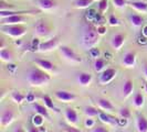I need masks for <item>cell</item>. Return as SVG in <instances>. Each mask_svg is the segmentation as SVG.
I'll list each match as a JSON object with an SVG mask.
<instances>
[{
  "label": "cell",
  "instance_id": "cell-1",
  "mask_svg": "<svg viewBox=\"0 0 147 132\" xmlns=\"http://www.w3.org/2000/svg\"><path fill=\"white\" fill-rule=\"evenodd\" d=\"M98 37H100V33L94 25L88 24L84 28L83 35H82V42H83V45L85 47L90 49V47L94 46L98 41Z\"/></svg>",
  "mask_w": 147,
  "mask_h": 132
},
{
  "label": "cell",
  "instance_id": "cell-2",
  "mask_svg": "<svg viewBox=\"0 0 147 132\" xmlns=\"http://www.w3.org/2000/svg\"><path fill=\"white\" fill-rule=\"evenodd\" d=\"M28 81L32 85H42V84H47L50 81V75H48L38 68H33L28 74Z\"/></svg>",
  "mask_w": 147,
  "mask_h": 132
},
{
  "label": "cell",
  "instance_id": "cell-3",
  "mask_svg": "<svg viewBox=\"0 0 147 132\" xmlns=\"http://www.w3.org/2000/svg\"><path fill=\"white\" fill-rule=\"evenodd\" d=\"M0 30L2 33L13 37H22L27 32L26 28L21 24H1Z\"/></svg>",
  "mask_w": 147,
  "mask_h": 132
},
{
  "label": "cell",
  "instance_id": "cell-4",
  "mask_svg": "<svg viewBox=\"0 0 147 132\" xmlns=\"http://www.w3.org/2000/svg\"><path fill=\"white\" fill-rule=\"evenodd\" d=\"M24 21H27V17L23 15H15L7 18H1L0 24H21Z\"/></svg>",
  "mask_w": 147,
  "mask_h": 132
},
{
  "label": "cell",
  "instance_id": "cell-5",
  "mask_svg": "<svg viewBox=\"0 0 147 132\" xmlns=\"http://www.w3.org/2000/svg\"><path fill=\"white\" fill-rule=\"evenodd\" d=\"M60 51L61 53L65 56L66 59H71V61H74V62H81L82 59L73 51V49H71V47H69V46H66V45H62V46H60Z\"/></svg>",
  "mask_w": 147,
  "mask_h": 132
},
{
  "label": "cell",
  "instance_id": "cell-6",
  "mask_svg": "<svg viewBox=\"0 0 147 132\" xmlns=\"http://www.w3.org/2000/svg\"><path fill=\"white\" fill-rule=\"evenodd\" d=\"M59 43V37H52L51 40H48L43 43H40L39 46V51L41 52H47V51H51L53 50Z\"/></svg>",
  "mask_w": 147,
  "mask_h": 132
},
{
  "label": "cell",
  "instance_id": "cell-7",
  "mask_svg": "<svg viewBox=\"0 0 147 132\" xmlns=\"http://www.w3.org/2000/svg\"><path fill=\"white\" fill-rule=\"evenodd\" d=\"M34 29H36L38 34H40V35H47L50 31L48 23L44 20H38L34 24Z\"/></svg>",
  "mask_w": 147,
  "mask_h": 132
},
{
  "label": "cell",
  "instance_id": "cell-8",
  "mask_svg": "<svg viewBox=\"0 0 147 132\" xmlns=\"http://www.w3.org/2000/svg\"><path fill=\"white\" fill-rule=\"evenodd\" d=\"M15 117V113L11 109H5L1 113V125L6 127L8 125Z\"/></svg>",
  "mask_w": 147,
  "mask_h": 132
},
{
  "label": "cell",
  "instance_id": "cell-9",
  "mask_svg": "<svg viewBox=\"0 0 147 132\" xmlns=\"http://www.w3.org/2000/svg\"><path fill=\"white\" fill-rule=\"evenodd\" d=\"M125 42V35L123 33H117L112 37V46L115 50H119Z\"/></svg>",
  "mask_w": 147,
  "mask_h": 132
},
{
  "label": "cell",
  "instance_id": "cell-10",
  "mask_svg": "<svg viewBox=\"0 0 147 132\" xmlns=\"http://www.w3.org/2000/svg\"><path fill=\"white\" fill-rule=\"evenodd\" d=\"M55 97L62 101H70V100H73L75 98V95L70 93V91H66V90H57Z\"/></svg>",
  "mask_w": 147,
  "mask_h": 132
},
{
  "label": "cell",
  "instance_id": "cell-11",
  "mask_svg": "<svg viewBox=\"0 0 147 132\" xmlns=\"http://www.w3.org/2000/svg\"><path fill=\"white\" fill-rule=\"evenodd\" d=\"M38 6L42 10L49 11L57 7V2L54 0H38Z\"/></svg>",
  "mask_w": 147,
  "mask_h": 132
},
{
  "label": "cell",
  "instance_id": "cell-12",
  "mask_svg": "<svg viewBox=\"0 0 147 132\" xmlns=\"http://www.w3.org/2000/svg\"><path fill=\"white\" fill-rule=\"evenodd\" d=\"M116 75V71L113 68H107L106 71H104L101 75V81L102 83H109L111 81Z\"/></svg>",
  "mask_w": 147,
  "mask_h": 132
},
{
  "label": "cell",
  "instance_id": "cell-13",
  "mask_svg": "<svg viewBox=\"0 0 147 132\" xmlns=\"http://www.w3.org/2000/svg\"><path fill=\"white\" fill-rule=\"evenodd\" d=\"M34 62H36L39 66H41L42 68L47 69V71H53V69L55 68L54 65H53V63H51V62H50V61H48V59H34Z\"/></svg>",
  "mask_w": 147,
  "mask_h": 132
},
{
  "label": "cell",
  "instance_id": "cell-14",
  "mask_svg": "<svg viewBox=\"0 0 147 132\" xmlns=\"http://www.w3.org/2000/svg\"><path fill=\"white\" fill-rule=\"evenodd\" d=\"M129 6L134 8L135 10H137V11L147 12V2H144V1H132V2H129Z\"/></svg>",
  "mask_w": 147,
  "mask_h": 132
},
{
  "label": "cell",
  "instance_id": "cell-15",
  "mask_svg": "<svg viewBox=\"0 0 147 132\" xmlns=\"http://www.w3.org/2000/svg\"><path fill=\"white\" fill-rule=\"evenodd\" d=\"M65 117L69 122L75 123L78 121V113L73 108H66L65 110Z\"/></svg>",
  "mask_w": 147,
  "mask_h": 132
},
{
  "label": "cell",
  "instance_id": "cell-16",
  "mask_svg": "<svg viewBox=\"0 0 147 132\" xmlns=\"http://www.w3.org/2000/svg\"><path fill=\"white\" fill-rule=\"evenodd\" d=\"M93 2H94V0H73L74 7L80 8V9H86V8L91 7Z\"/></svg>",
  "mask_w": 147,
  "mask_h": 132
},
{
  "label": "cell",
  "instance_id": "cell-17",
  "mask_svg": "<svg viewBox=\"0 0 147 132\" xmlns=\"http://www.w3.org/2000/svg\"><path fill=\"white\" fill-rule=\"evenodd\" d=\"M137 128L140 132H147V119L144 116L137 117Z\"/></svg>",
  "mask_w": 147,
  "mask_h": 132
},
{
  "label": "cell",
  "instance_id": "cell-18",
  "mask_svg": "<svg viewBox=\"0 0 147 132\" xmlns=\"http://www.w3.org/2000/svg\"><path fill=\"white\" fill-rule=\"evenodd\" d=\"M123 63L127 66L134 65V64H135V53H133V52H127L125 55H124Z\"/></svg>",
  "mask_w": 147,
  "mask_h": 132
},
{
  "label": "cell",
  "instance_id": "cell-19",
  "mask_svg": "<svg viewBox=\"0 0 147 132\" xmlns=\"http://www.w3.org/2000/svg\"><path fill=\"white\" fill-rule=\"evenodd\" d=\"M129 20H131L132 24L135 28H140L144 23V19L138 15H129Z\"/></svg>",
  "mask_w": 147,
  "mask_h": 132
},
{
  "label": "cell",
  "instance_id": "cell-20",
  "mask_svg": "<svg viewBox=\"0 0 147 132\" xmlns=\"http://www.w3.org/2000/svg\"><path fill=\"white\" fill-rule=\"evenodd\" d=\"M32 106H33V108L36 109V111H37L39 115L43 116V117H45L47 119H50V116H49V113H48L47 108H44L43 106H41L40 103H34Z\"/></svg>",
  "mask_w": 147,
  "mask_h": 132
},
{
  "label": "cell",
  "instance_id": "cell-21",
  "mask_svg": "<svg viewBox=\"0 0 147 132\" xmlns=\"http://www.w3.org/2000/svg\"><path fill=\"white\" fill-rule=\"evenodd\" d=\"M97 103H98V105H100L101 108H103V109H105V110H110V111H112V110L114 109L113 105H112L110 100H107V99L100 98V99L97 100Z\"/></svg>",
  "mask_w": 147,
  "mask_h": 132
},
{
  "label": "cell",
  "instance_id": "cell-22",
  "mask_svg": "<svg viewBox=\"0 0 147 132\" xmlns=\"http://www.w3.org/2000/svg\"><path fill=\"white\" fill-rule=\"evenodd\" d=\"M91 79H92V75L88 73H81L79 76V81L82 85H88Z\"/></svg>",
  "mask_w": 147,
  "mask_h": 132
},
{
  "label": "cell",
  "instance_id": "cell-23",
  "mask_svg": "<svg viewBox=\"0 0 147 132\" xmlns=\"http://www.w3.org/2000/svg\"><path fill=\"white\" fill-rule=\"evenodd\" d=\"M0 57L2 61H11L12 59V53L9 51L8 49H1V51H0Z\"/></svg>",
  "mask_w": 147,
  "mask_h": 132
},
{
  "label": "cell",
  "instance_id": "cell-24",
  "mask_svg": "<svg viewBox=\"0 0 147 132\" xmlns=\"http://www.w3.org/2000/svg\"><path fill=\"white\" fill-rule=\"evenodd\" d=\"M123 91H124V95L128 96L133 91V81H126L124 84V87H123Z\"/></svg>",
  "mask_w": 147,
  "mask_h": 132
},
{
  "label": "cell",
  "instance_id": "cell-25",
  "mask_svg": "<svg viewBox=\"0 0 147 132\" xmlns=\"http://www.w3.org/2000/svg\"><path fill=\"white\" fill-rule=\"evenodd\" d=\"M84 112L88 115V117H94V116L100 115V110H97L94 107H85L84 108Z\"/></svg>",
  "mask_w": 147,
  "mask_h": 132
},
{
  "label": "cell",
  "instance_id": "cell-26",
  "mask_svg": "<svg viewBox=\"0 0 147 132\" xmlns=\"http://www.w3.org/2000/svg\"><path fill=\"white\" fill-rule=\"evenodd\" d=\"M97 7H98L100 13H104L107 10V7H109V0H100Z\"/></svg>",
  "mask_w": 147,
  "mask_h": 132
},
{
  "label": "cell",
  "instance_id": "cell-27",
  "mask_svg": "<svg viewBox=\"0 0 147 132\" xmlns=\"http://www.w3.org/2000/svg\"><path fill=\"white\" fill-rule=\"evenodd\" d=\"M105 66V61L103 59H96L95 62H94V69L96 72H100L102 71Z\"/></svg>",
  "mask_w": 147,
  "mask_h": 132
},
{
  "label": "cell",
  "instance_id": "cell-28",
  "mask_svg": "<svg viewBox=\"0 0 147 132\" xmlns=\"http://www.w3.org/2000/svg\"><path fill=\"white\" fill-rule=\"evenodd\" d=\"M43 101L44 103L48 106V108H50V109H53L54 111H59V110L55 108V106H54V103H53V101H52V99L49 97V96H44L43 97Z\"/></svg>",
  "mask_w": 147,
  "mask_h": 132
},
{
  "label": "cell",
  "instance_id": "cell-29",
  "mask_svg": "<svg viewBox=\"0 0 147 132\" xmlns=\"http://www.w3.org/2000/svg\"><path fill=\"white\" fill-rule=\"evenodd\" d=\"M24 98H26V96L22 95L21 93H19V91H13L12 93V99L15 100L16 103H22Z\"/></svg>",
  "mask_w": 147,
  "mask_h": 132
},
{
  "label": "cell",
  "instance_id": "cell-30",
  "mask_svg": "<svg viewBox=\"0 0 147 132\" xmlns=\"http://www.w3.org/2000/svg\"><path fill=\"white\" fill-rule=\"evenodd\" d=\"M134 103H135V106H137V107H140V106H143V103H144V96L142 95V94H136L135 95V98H134Z\"/></svg>",
  "mask_w": 147,
  "mask_h": 132
},
{
  "label": "cell",
  "instance_id": "cell-31",
  "mask_svg": "<svg viewBox=\"0 0 147 132\" xmlns=\"http://www.w3.org/2000/svg\"><path fill=\"white\" fill-rule=\"evenodd\" d=\"M112 1H113L114 7L119 8V9L124 8L126 5H127V1H126V0H112Z\"/></svg>",
  "mask_w": 147,
  "mask_h": 132
},
{
  "label": "cell",
  "instance_id": "cell-32",
  "mask_svg": "<svg viewBox=\"0 0 147 132\" xmlns=\"http://www.w3.org/2000/svg\"><path fill=\"white\" fill-rule=\"evenodd\" d=\"M42 122H43V116L38 115V116H34V117H33V123H34L36 127L41 125H42Z\"/></svg>",
  "mask_w": 147,
  "mask_h": 132
},
{
  "label": "cell",
  "instance_id": "cell-33",
  "mask_svg": "<svg viewBox=\"0 0 147 132\" xmlns=\"http://www.w3.org/2000/svg\"><path fill=\"white\" fill-rule=\"evenodd\" d=\"M119 115H121L122 118L127 119V118L131 116V112H129V110L127 109V108H122V109L119 110Z\"/></svg>",
  "mask_w": 147,
  "mask_h": 132
},
{
  "label": "cell",
  "instance_id": "cell-34",
  "mask_svg": "<svg viewBox=\"0 0 147 132\" xmlns=\"http://www.w3.org/2000/svg\"><path fill=\"white\" fill-rule=\"evenodd\" d=\"M100 118L102 119V121L107 122V123H111V122H114L115 121V120H111V117H109L107 115H105L104 112H100Z\"/></svg>",
  "mask_w": 147,
  "mask_h": 132
},
{
  "label": "cell",
  "instance_id": "cell-35",
  "mask_svg": "<svg viewBox=\"0 0 147 132\" xmlns=\"http://www.w3.org/2000/svg\"><path fill=\"white\" fill-rule=\"evenodd\" d=\"M109 22H110L111 25H118V24H119V21H118V19L114 15H110V18H109Z\"/></svg>",
  "mask_w": 147,
  "mask_h": 132
},
{
  "label": "cell",
  "instance_id": "cell-36",
  "mask_svg": "<svg viewBox=\"0 0 147 132\" xmlns=\"http://www.w3.org/2000/svg\"><path fill=\"white\" fill-rule=\"evenodd\" d=\"M39 46H40V42L38 39H33L32 41V51H37L39 50Z\"/></svg>",
  "mask_w": 147,
  "mask_h": 132
},
{
  "label": "cell",
  "instance_id": "cell-37",
  "mask_svg": "<svg viewBox=\"0 0 147 132\" xmlns=\"http://www.w3.org/2000/svg\"><path fill=\"white\" fill-rule=\"evenodd\" d=\"M90 53H91V55L93 56V57H98V55H100V51L97 50V49H91L90 50Z\"/></svg>",
  "mask_w": 147,
  "mask_h": 132
},
{
  "label": "cell",
  "instance_id": "cell-38",
  "mask_svg": "<svg viewBox=\"0 0 147 132\" xmlns=\"http://www.w3.org/2000/svg\"><path fill=\"white\" fill-rule=\"evenodd\" d=\"M93 132H109V130L105 129L104 127H97V128H95V129L93 130Z\"/></svg>",
  "mask_w": 147,
  "mask_h": 132
},
{
  "label": "cell",
  "instance_id": "cell-39",
  "mask_svg": "<svg viewBox=\"0 0 147 132\" xmlns=\"http://www.w3.org/2000/svg\"><path fill=\"white\" fill-rule=\"evenodd\" d=\"M65 132H81L80 130L72 128V127H65Z\"/></svg>",
  "mask_w": 147,
  "mask_h": 132
},
{
  "label": "cell",
  "instance_id": "cell-40",
  "mask_svg": "<svg viewBox=\"0 0 147 132\" xmlns=\"http://www.w3.org/2000/svg\"><path fill=\"white\" fill-rule=\"evenodd\" d=\"M93 123H94V121H93L92 119H88V120L85 121V125H86V127H92Z\"/></svg>",
  "mask_w": 147,
  "mask_h": 132
},
{
  "label": "cell",
  "instance_id": "cell-41",
  "mask_svg": "<svg viewBox=\"0 0 147 132\" xmlns=\"http://www.w3.org/2000/svg\"><path fill=\"white\" fill-rule=\"evenodd\" d=\"M97 31H98V33H100V34H104V33H105V31H106V29H105L104 27H98V28H97Z\"/></svg>",
  "mask_w": 147,
  "mask_h": 132
},
{
  "label": "cell",
  "instance_id": "cell-42",
  "mask_svg": "<svg viewBox=\"0 0 147 132\" xmlns=\"http://www.w3.org/2000/svg\"><path fill=\"white\" fill-rule=\"evenodd\" d=\"M29 132H40V130L38 129V128H37V127H36V125H34V127H32V128H30Z\"/></svg>",
  "mask_w": 147,
  "mask_h": 132
},
{
  "label": "cell",
  "instance_id": "cell-43",
  "mask_svg": "<svg viewBox=\"0 0 147 132\" xmlns=\"http://www.w3.org/2000/svg\"><path fill=\"white\" fill-rule=\"evenodd\" d=\"M33 99H34V97H33V95H31V94H30V95L28 96V97H27V100H28L29 103L33 101Z\"/></svg>",
  "mask_w": 147,
  "mask_h": 132
},
{
  "label": "cell",
  "instance_id": "cell-44",
  "mask_svg": "<svg viewBox=\"0 0 147 132\" xmlns=\"http://www.w3.org/2000/svg\"><path fill=\"white\" fill-rule=\"evenodd\" d=\"M15 132H24V131H23V129H22L21 127H18V128L15 129Z\"/></svg>",
  "mask_w": 147,
  "mask_h": 132
},
{
  "label": "cell",
  "instance_id": "cell-45",
  "mask_svg": "<svg viewBox=\"0 0 147 132\" xmlns=\"http://www.w3.org/2000/svg\"><path fill=\"white\" fill-rule=\"evenodd\" d=\"M143 33H144V35H146L147 37V25L144 28V31H143Z\"/></svg>",
  "mask_w": 147,
  "mask_h": 132
},
{
  "label": "cell",
  "instance_id": "cell-46",
  "mask_svg": "<svg viewBox=\"0 0 147 132\" xmlns=\"http://www.w3.org/2000/svg\"><path fill=\"white\" fill-rule=\"evenodd\" d=\"M144 71H145V75L147 76V65H145V67H144Z\"/></svg>",
  "mask_w": 147,
  "mask_h": 132
},
{
  "label": "cell",
  "instance_id": "cell-47",
  "mask_svg": "<svg viewBox=\"0 0 147 132\" xmlns=\"http://www.w3.org/2000/svg\"><path fill=\"white\" fill-rule=\"evenodd\" d=\"M145 88H146V93H147V83H145Z\"/></svg>",
  "mask_w": 147,
  "mask_h": 132
},
{
  "label": "cell",
  "instance_id": "cell-48",
  "mask_svg": "<svg viewBox=\"0 0 147 132\" xmlns=\"http://www.w3.org/2000/svg\"><path fill=\"white\" fill-rule=\"evenodd\" d=\"M94 1H97V0H94ZM98 1H100V0H98Z\"/></svg>",
  "mask_w": 147,
  "mask_h": 132
}]
</instances>
